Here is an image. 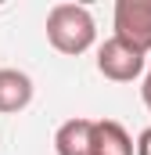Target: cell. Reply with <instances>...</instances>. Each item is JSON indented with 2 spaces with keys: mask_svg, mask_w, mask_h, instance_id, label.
<instances>
[{
  "mask_svg": "<svg viewBox=\"0 0 151 155\" xmlns=\"http://www.w3.org/2000/svg\"><path fill=\"white\" fill-rule=\"evenodd\" d=\"M97 36V25H94V15L83 7V4H54L50 15H47V40L58 54H83L94 47Z\"/></svg>",
  "mask_w": 151,
  "mask_h": 155,
  "instance_id": "cell-1",
  "label": "cell"
},
{
  "mask_svg": "<svg viewBox=\"0 0 151 155\" xmlns=\"http://www.w3.org/2000/svg\"><path fill=\"white\" fill-rule=\"evenodd\" d=\"M115 40L137 54L151 51V0H119L115 4Z\"/></svg>",
  "mask_w": 151,
  "mask_h": 155,
  "instance_id": "cell-2",
  "label": "cell"
},
{
  "mask_svg": "<svg viewBox=\"0 0 151 155\" xmlns=\"http://www.w3.org/2000/svg\"><path fill=\"white\" fill-rule=\"evenodd\" d=\"M97 69H101V76L104 79H115V83H133V79L144 72V54H137V51H130L126 43H119V40H104L101 47H97Z\"/></svg>",
  "mask_w": 151,
  "mask_h": 155,
  "instance_id": "cell-3",
  "label": "cell"
},
{
  "mask_svg": "<svg viewBox=\"0 0 151 155\" xmlns=\"http://www.w3.org/2000/svg\"><path fill=\"white\" fill-rule=\"evenodd\" d=\"M54 152L58 155H97V134L94 119H69L54 134Z\"/></svg>",
  "mask_w": 151,
  "mask_h": 155,
  "instance_id": "cell-4",
  "label": "cell"
},
{
  "mask_svg": "<svg viewBox=\"0 0 151 155\" xmlns=\"http://www.w3.org/2000/svg\"><path fill=\"white\" fill-rule=\"evenodd\" d=\"M33 101V79L18 69H0V112H22Z\"/></svg>",
  "mask_w": 151,
  "mask_h": 155,
  "instance_id": "cell-5",
  "label": "cell"
},
{
  "mask_svg": "<svg viewBox=\"0 0 151 155\" xmlns=\"http://www.w3.org/2000/svg\"><path fill=\"white\" fill-rule=\"evenodd\" d=\"M94 134H97V155H133V137L126 134L122 123L97 119L94 123Z\"/></svg>",
  "mask_w": 151,
  "mask_h": 155,
  "instance_id": "cell-6",
  "label": "cell"
},
{
  "mask_svg": "<svg viewBox=\"0 0 151 155\" xmlns=\"http://www.w3.org/2000/svg\"><path fill=\"white\" fill-rule=\"evenodd\" d=\"M137 155H151V126L137 137Z\"/></svg>",
  "mask_w": 151,
  "mask_h": 155,
  "instance_id": "cell-7",
  "label": "cell"
},
{
  "mask_svg": "<svg viewBox=\"0 0 151 155\" xmlns=\"http://www.w3.org/2000/svg\"><path fill=\"white\" fill-rule=\"evenodd\" d=\"M140 97H144V105L151 108V72L144 76V83H140Z\"/></svg>",
  "mask_w": 151,
  "mask_h": 155,
  "instance_id": "cell-8",
  "label": "cell"
},
{
  "mask_svg": "<svg viewBox=\"0 0 151 155\" xmlns=\"http://www.w3.org/2000/svg\"><path fill=\"white\" fill-rule=\"evenodd\" d=\"M148 72H151V69H148Z\"/></svg>",
  "mask_w": 151,
  "mask_h": 155,
  "instance_id": "cell-9",
  "label": "cell"
}]
</instances>
